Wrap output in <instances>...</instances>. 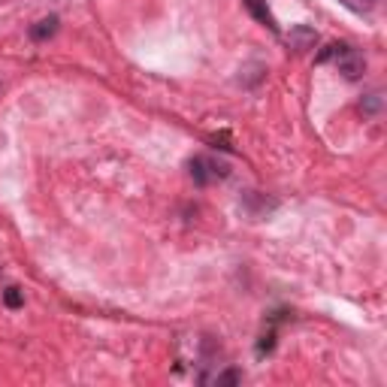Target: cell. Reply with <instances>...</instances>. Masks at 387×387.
<instances>
[{"label": "cell", "mask_w": 387, "mask_h": 387, "mask_svg": "<svg viewBox=\"0 0 387 387\" xmlns=\"http://www.w3.org/2000/svg\"><path fill=\"white\" fill-rule=\"evenodd\" d=\"M339 3L345 6V10H351V12H357V15H363V12H369L375 6V0H339Z\"/></svg>", "instance_id": "9"}, {"label": "cell", "mask_w": 387, "mask_h": 387, "mask_svg": "<svg viewBox=\"0 0 387 387\" xmlns=\"http://www.w3.org/2000/svg\"><path fill=\"white\" fill-rule=\"evenodd\" d=\"M382 106H384L382 91H373V94H366L360 100V112H363V115H378V112H382Z\"/></svg>", "instance_id": "6"}, {"label": "cell", "mask_w": 387, "mask_h": 387, "mask_svg": "<svg viewBox=\"0 0 387 387\" xmlns=\"http://www.w3.org/2000/svg\"><path fill=\"white\" fill-rule=\"evenodd\" d=\"M336 64H339V73L345 76V79H360L363 73H366V60H363V55L357 49H351V45H345V52L336 58Z\"/></svg>", "instance_id": "2"}, {"label": "cell", "mask_w": 387, "mask_h": 387, "mask_svg": "<svg viewBox=\"0 0 387 387\" xmlns=\"http://www.w3.org/2000/svg\"><path fill=\"white\" fill-rule=\"evenodd\" d=\"M272 345H276V333H267V336H263V342L257 345V354H263V351H272Z\"/></svg>", "instance_id": "11"}, {"label": "cell", "mask_w": 387, "mask_h": 387, "mask_svg": "<svg viewBox=\"0 0 387 387\" xmlns=\"http://www.w3.org/2000/svg\"><path fill=\"white\" fill-rule=\"evenodd\" d=\"M188 166H191V179H194L200 188H203V185H209V181L215 179V176H227L224 166H218V170H215V164H209L206 157H194V161L188 164Z\"/></svg>", "instance_id": "3"}, {"label": "cell", "mask_w": 387, "mask_h": 387, "mask_svg": "<svg viewBox=\"0 0 387 387\" xmlns=\"http://www.w3.org/2000/svg\"><path fill=\"white\" fill-rule=\"evenodd\" d=\"M3 302L10 309H21V306H25V294H21L19 287H6V291H3Z\"/></svg>", "instance_id": "8"}, {"label": "cell", "mask_w": 387, "mask_h": 387, "mask_svg": "<svg viewBox=\"0 0 387 387\" xmlns=\"http://www.w3.org/2000/svg\"><path fill=\"white\" fill-rule=\"evenodd\" d=\"M242 6H245V10L252 12L254 19L263 25V27H269L272 34H282V30H278V25H276V19H272V12H269L267 0H242Z\"/></svg>", "instance_id": "4"}, {"label": "cell", "mask_w": 387, "mask_h": 387, "mask_svg": "<svg viewBox=\"0 0 387 387\" xmlns=\"http://www.w3.org/2000/svg\"><path fill=\"white\" fill-rule=\"evenodd\" d=\"M345 45H348V43H330V45H324V49L315 55V64H327V60H336V58L345 52Z\"/></svg>", "instance_id": "7"}, {"label": "cell", "mask_w": 387, "mask_h": 387, "mask_svg": "<svg viewBox=\"0 0 387 387\" xmlns=\"http://www.w3.org/2000/svg\"><path fill=\"white\" fill-rule=\"evenodd\" d=\"M285 43H287V49H291L294 55H300V52H309V49H315L318 45V30L309 27V25H294L285 34Z\"/></svg>", "instance_id": "1"}, {"label": "cell", "mask_w": 387, "mask_h": 387, "mask_svg": "<svg viewBox=\"0 0 387 387\" xmlns=\"http://www.w3.org/2000/svg\"><path fill=\"white\" fill-rule=\"evenodd\" d=\"M58 25H60L58 15H49V19H40L36 25H30L27 34H30V40L34 43H45V40H52V36L58 34Z\"/></svg>", "instance_id": "5"}, {"label": "cell", "mask_w": 387, "mask_h": 387, "mask_svg": "<svg viewBox=\"0 0 387 387\" xmlns=\"http://www.w3.org/2000/svg\"><path fill=\"white\" fill-rule=\"evenodd\" d=\"M218 384H239L242 382V373H236V369H230V373H221L215 378Z\"/></svg>", "instance_id": "10"}]
</instances>
